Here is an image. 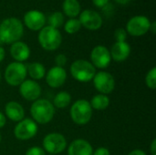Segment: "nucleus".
I'll return each mask as SVG.
<instances>
[{"instance_id": "obj_7", "label": "nucleus", "mask_w": 156, "mask_h": 155, "mask_svg": "<svg viewBox=\"0 0 156 155\" xmlns=\"http://www.w3.org/2000/svg\"><path fill=\"white\" fill-rule=\"evenodd\" d=\"M43 149L49 154L55 155L62 153L67 147L66 138L58 132H50L43 139Z\"/></svg>"}, {"instance_id": "obj_22", "label": "nucleus", "mask_w": 156, "mask_h": 155, "mask_svg": "<svg viewBox=\"0 0 156 155\" xmlns=\"http://www.w3.org/2000/svg\"><path fill=\"white\" fill-rule=\"evenodd\" d=\"M90 106L92 110L96 111H103L107 109L110 105V99L107 95L104 94H97L90 100Z\"/></svg>"}, {"instance_id": "obj_9", "label": "nucleus", "mask_w": 156, "mask_h": 155, "mask_svg": "<svg viewBox=\"0 0 156 155\" xmlns=\"http://www.w3.org/2000/svg\"><path fill=\"white\" fill-rule=\"evenodd\" d=\"M151 21L145 16H135L129 19L126 25V32L133 37H141L150 31Z\"/></svg>"}, {"instance_id": "obj_37", "label": "nucleus", "mask_w": 156, "mask_h": 155, "mask_svg": "<svg viewBox=\"0 0 156 155\" xmlns=\"http://www.w3.org/2000/svg\"><path fill=\"white\" fill-rule=\"evenodd\" d=\"M117 4H119V5H127V4H129L132 0H114Z\"/></svg>"}, {"instance_id": "obj_35", "label": "nucleus", "mask_w": 156, "mask_h": 155, "mask_svg": "<svg viewBox=\"0 0 156 155\" xmlns=\"http://www.w3.org/2000/svg\"><path fill=\"white\" fill-rule=\"evenodd\" d=\"M128 155H147L144 151H142V150H139V149H137V150H133V151H132Z\"/></svg>"}, {"instance_id": "obj_19", "label": "nucleus", "mask_w": 156, "mask_h": 155, "mask_svg": "<svg viewBox=\"0 0 156 155\" xmlns=\"http://www.w3.org/2000/svg\"><path fill=\"white\" fill-rule=\"evenodd\" d=\"M5 112L6 117L13 122H20L25 118V110L23 106L16 101H9L5 104Z\"/></svg>"}, {"instance_id": "obj_38", "label": "nucleus", "mask_w": 156, "mask_h": 155, "mask_svg": "<svg viewBox=\"0 0 156 155\" xmlns=\"http://www.w3.org/2000/svg\"><path fill=\"white\" fill-rule=\"evenodd\" d=\"M155 26H156L155 22H153V23H151V27H150V30H152V32H153V33H155Z\"/></svg>"}, {"instance_id": "obj_40", "label": "nucleus", "mask_w": 156, "mask_h": 155, "mask_svg": "<svg viewBox=\"0 0 156 155\" xmlns=\"http://www.w3.org/2000/svg\"><path fill=\"white\" fill-rule=\"evenodd\" d=\"M0 80H1V72H0Z\"/></svg>"}, {"instance_id": "obj_17", "label": "nucleus", "mask_w": 156, "mask_h": 155, "mask_svg": "<svg viewBox=\"0 0 156 155\" xmlns=\"http://www.w3.org/2000/svg\"><path fill=\"white\" fill-rule=\"evenodd\" d=\"M110 53L112 59H113L116 62H122L129 58L131 54V47L126 41L115 42L112 45Z\"/></svg>"}, {"instance_id": "obj_16", "label": "nucleus", "mask_w": 156, "mask_h": 155, "mask_svg": "<svg viewBox=\"0 0 156 155\" xmlns=\"http://www.w3.org/2000/svg\"><path fill=\"white\" fill-rule=\"evenodd\" d=\"M91 144L84 139L74 140L68 148V155H92Z\"/></svg>"}, {"instance_id": "obj_33", "label": "nucleus", "mask_w": 156, "mask_h": 155, "mask_svg": "<svg viewBox=\"0 0 156 155\" xmlns=\"http://www.w3.org/2000/svg\"><path fill=\"white\" fill-rule=\"evenodd\" d=\"M150 152H151L152 155H156V139H154L152 143H151Z\"/></svg>"}, {"instance_id": "obj_31", "label": "nucleus", "mask_w": 156, "mask_h": 155, "mask_svg": "<svg viewBox=\"0 0 156 155\" xmlns=\"http://www.w3.org/2000/svg\"><path fill=\"white\" fill-rule=\"evenodd\" d=\"M92 155H111L110 151L105 147H100L95 152H93Z\"/></svg>"}, {"instance_id": "obj_8", "label": "nucleus", "mask_w": 156, "mask_h": 155, "mask_svg": "<svg viewBox=\"0 0 156 155\" xmlns=\"http://www.w3.org/2000/svg\"><path fill=\"white\" fill-rule=\"evenodd\" d=\"M37 123H36L32 119L24 118L15 126L14 135L17 140L27 141L36 136V134L37 133Z\"/></svg>"}, {"instance_id": "obj_25", "label": "nucleus", "mask_w": 156, "mask_h": 155, "mask_svg": "<svg viewBox=\"0 0 156 155\" xmlns=\"http://www.w3.org/2000/svg\"><path fill=\"white\" fill-rule=\"evenodd\" d=\"M81 26H81L80 20L77 19V18L75 17V18H70V19H69V20L65 23V25H64V29H65V31H66L68 34H75V33H77V32L80 29Z\"/></svg>"}, {"instance_id": "obj_15", "label": "nucleus", "mask_w": 156, "mask_h": 155, "mask_svg": "<svg viewBox=\"0 0 156 155\" xmlns=\"http://www.w3.org/2000/svg\"><path fill=\"white\" fill-rule=\"evenodd\" d=\"M67 79V71L64 68L52 67L46 74V81L51 88L57 89L61 87Z\"/></svg>"}, {"instance_id": "obj_13", "label": "nucleus", "mask_w": 156, "mask_h": 155, "mask_svg": "<svg viewBox=\"0 0 156 155\" xmlns=\"http://www.w3.org/2000/svg\"><path fill=\"white\" fill-rule=\"evenodd\" d=\"M47 22L46 16L39 10H29L24 16V23L26 26L32 31L41 30Z\"/></svg>"}, {"instance_id": "obj_12", "label": "nucleus", "mask_w": 156, "mask_h": 155, "mask_svg": "<svg viewBox=\"0 0 156 155\" xmlns=\"http://www.w3.org/2000/svg\"><path fill=\"white\" fill-rule=\"evenodd\" d=\"M79 20L81 26L89 30H98L102 26L101 16L91 9H85L80 12Z\"/></svg>"}, {"instance_id": "obj_5", "label": "nucleus", "mask_w": 156, "mask_h": 155, "mask_svg": "<svg viewBox=\"0 0 156 155\" xmlns=\"http://www.w3.org/2000/svg\"><path fill=\"white\" fill-rule=\"evenodd\" d=\"M96 73V68L85 59H77L70 66L71 76L80 82L90 81Z\"/></svg>"}, {"instance_id": "obj_18", "label": "nucleus", "mask_w": 156, "mask_h": 155, "mask_svg": "<svg viewBox=\"0 0 156 155\" xmlns=\"http://www.w3.org/2000/svg\"><path fill=\"white\" fill-rule=\"evenodd\" d=\"M10 54L16 62L22 63L28 59L30 56V48L26 43L22 41H16L11 44Z\"/></svg>"}, {"instance_id": "obj_34", "label": "nucleus", "mask_w": 156, "mask_h": 155, "mask_svg": "<svg viewBox=\"0 0 156 155\" xmlns=\"http://www.w3.org/2000/svg\"><path fill=\"white\" fill-rule=\"evenodd\" d=\"M5 122H6V119H5V116L0 111V129L3 128L5 125Z\"/></svg>"}, {"instance_id": "obj_29", "label": "nucleus", "mask_w": 156, "mask_h": 155, "mask_svg": "<svg viewBox=\"0 0 156 155\" xmlns=\"http://www.w3.org/2000/svg\"><path fill=\"white\" fill-rule=\"evenodd\" d=\"M67 60H68V58L64 54H58L55 58L57 67H60V68H63L67 64Z\"/></svg>"}, {"instance_id": "obj_23", "label": "nucleus", "mask_w": 156, "mask_h": 155, "mask_svg": "<svg viewBox=\"0 0 156 155\" xmlns=\"http://www.w3.org/2000/svg\"><path fill=\"white\" fill-rule=\"evenodd\" d=\"M71 102V96L67 91H60L56 94L53 100V106L58 109H64L68 107Z\"/></svg>"}, {"instance_id": "obj_3", "label": "nucleus", "mask_w": 156, "mask_h": 155, "mask_svg": "<svg viewBox=\"0 0 156 155\" xmlns=\"http://www.w3.org/2000/svg\"><path fill=\"white\" fill-rule=\"evenodd\" d=\"M37 38L42 48L48 51H54L58 49L62 42V36L59 30L49 26H44L39 30Z\"/></svg>"}, {"instance_id": "obj_21", "label": "nucleus", "mask_w": 156, "mask_h": 155, "mask_svg": "<svg viewBox=\"0 0 156 155\" xmlns=\"http://www.w3.org/2000/svg\"><path fill=\"white\" fill-rule=\"evenodd\" d=\"M27 67V72L33 79V80H39L46 76V69L43 64L39 62H33Z\"/></svg>"}, {"instance_id": "obj_28", "label": "nucleus", "mask_w": 156, "mask_h": 155, "mask_svg": "<svg viewBox=\"0 0 156 155\" xmlns=\"http://www.w3.org/2000/svg\"><path fill=\"white\" fill-rule=\"evenodd\" d=\"M26 155H46V152H45L44 149L41 148V147L34 146V147L29 148V149L27 151Z\"/></svg>"}, {"instance_id": "obj_10", "label": "nucleus", "mask_w": 156, "mask_h": 155, "mask_svg": "<svg viewBox=\"0 0 156 155\" xmlns=\"http://www.w3.org/2000/svg\"><path fill=\"white\" fill-rule=\"evenodd\" d=\"M93 85L101 94H110L115 88V79L113 76L107 71H100L95 74Z\"/></svg>"}, {"instance_id": "obj_30", "label": "nucleus", "mask_w": 156, "mask_h": 155, "mask_svg": "<svg viewBox=\"0 0 156 155\" xmlns=\"http://www.w3.org/2000/svg\"><path fill=\"white\" fill-rule=\"evenodd\" d=\"M94 5L98 8H103L105 5H107L110 3V0H92Z\"/></svg>"}, {"instance_id": "obj_6", "label": "nucleus", "mask_w": 156, "mask_h": 155, "mask_svg": "<svg viewBox=\"0 0 156 155\" xmlns=\"http://www.w3.org/2000/svg\"><path fill=\"white\" fill-rule=\"evenodd\" d=\"M27 67L21 62L10 63L5 70V79L10 86H19L27 78Z\"/></svg>"}, {"instance_id": "obj_24", "label": "nucleus", "mask_w": 156, "mask_h": 155, "mask_svg": "<svg viewBox=\"0 0 156 155\" xmlns=\"http://www.w3.org/2000/svg\"><path fill=\"white\" fill-rule=\"evenodd\" d=\"M48 22L49 26L58 29L64 23V16L61 12H54L49 16Z\"/></svg>"}, {"instance_id": "obj_20", "label": "nucleus", "mask_w": 156, "mask_h": 155, "mask_svg": "<svg viewBox=\"0 0 156 155\" xmlns=\"http://www.w3.org/2000/svg\"><path fill=\"white\" fill-rule=\"evenodd\" d=\"M62 9L64 14L70 18H75L81 12V6L78 0H64Z\"/></svg>"}, {"instance_id": "obj_4", "label": "nucleus", "mask_w": 156, "mask_h": 155, "mask_svg": "<svg viewBox=\"0 0 156 155\" xmlns=\"http://www.w3.org/2000/svg\"><path fill=\"white\" fill-rule=\"evenodd\" d=\"M92 117V108L86 100H76L70 108V118L77 125H85Z\"/></svg>"}, {"instance_id": "obj_11", "label": "nucleus", "mask_w": 156, "mask_h": 155, "mask_svg": "<svg viewBox=\"0 0 156 155\" xmlns=\"http://www.w3.org/2000/svg\"><path fill=\"white\" fill-rule=\"evenodd\" d=\"M90 60L91 64L98 69H106L112 61V57L110 50L101 45L96 46L90 52Z\"/></svg>"}, {"instance_id": "obj_36", "label": "nucleus", "mask_w": 156, "mask_h": 155, "mask_svg": "<svg viewBox=\"0 0 156 155\" xmlns=\"http://www.w3.org/2000/svg\"><path fill=\"white\" fill-rule=\"evenodd\" d=\"M5 48L3 47L0 46V62H2L5 58Z\"/></svg>"}, {"instance_id": "obj_32", "label": "nucleus", "mask_w": 156, "mask_h": 155, "mask_svg": "<svg viewBox=\"0 0 156 155\" xmlns=\"http://www.w3.org/2000/svg\"><path fill=\"white\" fill-rule=\"evenodd\" d=\"M102 10H103L104 15H107V16H109V14H110V15H112V14L113 13V7L111 5V4H110V3H109L107 5H105V6L102 8Z\"/></svg>"}, {"instance_id": "obj_27", "label": "nucleus", "mask_w": 156, "mask_h": 155, "mask_svg": "<svg viewBox=\"0 0 156 155\" xmlns=\"http://www.w3.org/2000/svg\"><path fill=\"white\" fill-rule=\"evenodd\" d=\"M116 42H125L127 38V32L124 28H117L114 32Z\"/></svg>"}, {"instance_id": "obj_2", "label": "nucleus", "mask_w": 156, "mask_h": 155, "mask_svg": "<svg viewBox=\"0 0 156 155\" xmlns=\"http://www.w3.org/2000/svg\"><path fill=\"white\" fill-rule=\"evenodd\" d=\"M30 114L36 123L47 124L54 118L55 108L49 100L46 99H38L32 103L30 107Z\"/></svg>"}, {"instance_id": "obj_1", "label": "nucleus", "mask_w": 156, "mask_h": 155, "mask_svg": "<svg viewBox=\"0 0 156 155\" xmlns=\"http://www.w3.org/2000/svg\"><path fill=\"white\" fill-rule=\"evenodd\" d=\"M24 34L23 23L16 17H8L0 24V41L13 44L19 41Z\"/></svg>"}, {"instance_id": "obj_14", "label": "nucleus", "mask_w": 156, "mask_h": 155, "mask_svg": "<svg viewBox=\"0 0 156 155\" xmlns=\"http://www.w3.org/2000/svg\"><path fill=\"white\" fill-rule=\"evenodd\" d=\"M19 92L23 99L28 101H35L39 99L41 95L40 85L32 79H25L19 85Z\"/></svg>"}, {"instance_id": "obj_39", "label": "nucleus", "mask_w": 156, "mask_h": 155, "mask_svg": "<svg viewBox=\"0 0 156 155\" xmlns=\"http://www.w3.org/2000/svg\"><path fill=\"white\" fill-rule=\"evenodd\" d=\"M1 140H2V137H1V134H0V143H1Z\"/></svg>"}, {"instance_id": "obj_26", "label": "nucleus", "mask_w": 156, "mask_h": 155, "mask_svg": "<svg viewBox=\"0 0 156 155\" xmlns=\"http://www.w3.org/2000/svg\"><path fill=\"white\" fill-rule=\"evenodd\" d=\"M145 84L146 86L151 89V90H155L156 89V68L154 67L151 69L145 77Z\"/></svg>"}]
</instances>
